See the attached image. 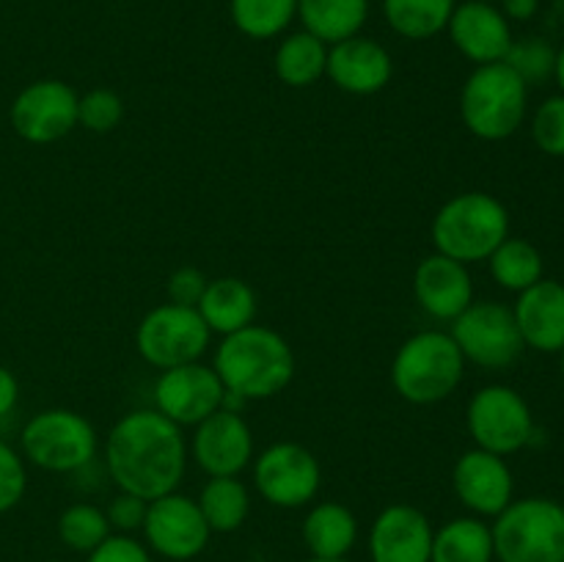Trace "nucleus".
I'll return each mask as SVG.
<instances>
[{
    "label": "nucleus",
    "instance_id": "obj_1",
    "mask_svg": "<svg viewBox=\"0 0 564 562\" xmlns=\"http://www.w3.org/2000/svg\"><path fill=\"white\" fill-rule=\"evenodd\" d=\"M105 468L124 494L147 501L174 494L187 468L185 433L154 408L124 413L105 441Z\"/></svg>",
    "mask_w": 564,
    "mask_h": 562
},
{
    "label": "nucleus",
    "instance_id": "obj_2",
    "mask_svg": "<svg viewBox=\"0 0 564 562\" xmlns=\"http://www.w3.org/2000/svg\"><path fill=\"white\" fill-rule=\"evenodd\" d=\"M213 369L229 395L270 400L295 378V353L279 331L253 323L220 339Z\"/></svg>",
    "mask_w": 564,
    "mask_h": 562
},
{
    "label": "nucleus",
    "instance_id": "obj_3",
    "mask_svg": "<svg viewBox=\"0 0 564 562\" xmlns=\"http://www.w3.org/2000/svg\"><path fill=\"white\" fill-rule=\"evenodd\" d=\"M433 246L463 264L488 262L490 253L510 237V213L496 196L466 191L441 204L433 218Z\"/></svg>",
    "mask_w": 564,
    "mask_h": 562
},
{
    "label": "nucleus",
    "instance_id": "obj_4",
    "mask_svg": "<svg viewBox=\"0 0 564 562\" xmlns=\"http://www.w3.org/2000/svg\"><path fill=\"white\" fill-rule=\"evenodd\" d=\"M466 358L449 331H419L408 336L391 361V383L411 406H435L457 391Z\"/></svg>",
    "mask_w": 564,
    "mask_h": 562
},
{
    "label": "nucleus",
    "instance_id": "obj_5",
    "mask_svg": "<svg viewBox=\"0 0 564 562\" xmlns=\"http://www.w3.org/2000/svg\"><path fill=\"white\" fill-rule=\"evenodd\" d=\"M529 86L505 64L474 66L460 88V119L479 141H507L521 130Z\"/></svg>",
    "mask_w": 564,
    "mask_h": 562
},
{
    "label": "nucleus",
    "instance_id": "obj_6",
    "mask_svg": "<svg viewBox=\"0 0 564 562\" xmlns=\"http://www.w3.org/2000/svg\"><path fill=\"white\" fill-rule=\"evenodd\" d=\"M490 532L499 562H564V505L549 496L512 499Z\"/></svg>",
    "mask_w": 564,
    "mask_h": 562
},
{
    "label": "nucleus",
    "instance_id": "obj_7",
    "mask_svg": "<svg viewBox=\"0 0 564 562\" xmlns=\"http://www.w3.org/2000/svg\"><path fill=\"white\" fill-rule=\"evenodd\" d=\"M22 457L53 474L86 468L97 455V430L83 413L47 408L25 422L20 435Z\"/></svg>",
    "mask_w": 564,
    "mask_h": 562
},
{
    "label": "nucleus",
    "instance_id": "obj_8",
    "mask_svg": "<svg viewBox=\"0 0 564 562\" xmlns=\"http://www.w3.org/2000/svg\"><path fill=\"white\" fill-rule=\"evenodd\" d=\"M213 331L202 320L198 309L160 303L149 309L135 331V347L143 361L154 369H174L193 364L207 353Z\"/></svg>",
    "mask_w": 564,
    "mask_h": 562
},
{
    "label": "nucleus",
    "instance_id": "obj_9",
    "mask_svg": "<svg viewBox=\"0 0 564 562\" xmlns=\"http://www.w3.org/2000/svg\"><path fill=\"white\" fill-rule=\"evenodd\" d=\"M466 428L474 446L494 455H516L534 441V417L521 391L494 383L468 400Z\"/></svg>",
    "mask_w": 564,
    "mask_h": 562
},
{
    "label": "nucleus",
    "instance_id": "obj_10",
    "mask_svg": "<svg viewBox=\"0 0 564 562\" xmlns=\"http://www.w3.org/2000/svg\"><path fill=\"white\" fill-rule=\"evenodd\" d=\"M449 336L460 347L466 364H477L479 369L490 372L512 367L527 347L512 306L499 301H474L466 312L452 320Z\"/></svg>",
    "mask_w": 564,
    "mask_h": 562
},
{
    "label": "nucleus",
    "instance_id": "obj_11",
    "mask_svg": "<svg viewBox=\"0 0 564 562\" xmlns=\"http://www.w3.org/2000/svg\"><path fill=\"white\" fill-rule=\"evenodd\" d=\"M253 485L268 505L297 510L319 494L323 468L312 450L295 441H279L259 452L253 463Z\"/></svg>",
    "mask_w": 564,
    "mask_h": 562
},
{
    "label": "nucleus",
    "instance_id": "obj_12",
    "mask_svg": "<svg viewBox=\"0 0 564 562\" xmlns=\"http://www.w3.org/2000/svg\"><path fill=\"white\" fill-rule=\"evenodd\" d=\"M141 532L147 549L171 562L196 560L213 534L198 510V501L180 490L149 501Z\"/></svg>",
    "mask_w": 564,
    "mask_h": 562
},
{
    "label": "nucleus",
    "instance_id": "obj_13",
    "mask_svg": "<svg viewBox=\"0 0 564 562\" xmlns=\"http://www.w3.org/2000/svg\"><path fill=\"white\" fill-rule=\"evenodd\" d=\"M77 102L80 97L69 83L55 77L33 80L11 102V127L28 143H55L77 127Z\"/></svg>",
    "mask_w": 564,
    "mask_h": 562
},
{
    "label": "nucleus",
    "instance_id": "obj_14",
    "mask_svg": "<svg viewBox=\"0 0 564 562\" xmlns=\"http://www.w3.org/2000/svg\"><path fill=\"white\" fill-rule=\"evenodd\" d=\"M226 389L218 372L202 361L163 369L154 383V411L180 428H196L224 408Z\"/></svg>",
    "mask_w": 564,
    "mask_h": 562
},
{
    "label": "nucleus",
    "instance_id": "obj_15",
    "mask_svg": "<svg viewBox=\"0 0 564 562\" xmlns=\"http://www.w3.org/2000/svg\"><path fill=\"white\" fill-rule=\"evenodd\" d=\"M452 488L457 501L477 518H496L516 499V477L510 463L479 446L457 457L452 468Z\"/></svg>",
    "mask_w": 564,
    "mask_h": 562
},
{
    "label": "nucleus",
    "instance_id": "obj_16",
    "mask_svg": "<svg viewBox=\"0 0 564 562\" xmlns=\"http://www.w3.org/2000/svg\"><path fill=\"white\" fill-rule=\"evenodd\" d=\"M191 452L209 477H237L253 461V433L240 413L220 408L196 424Z\"/></svg>",
    "mask_w": 564,
    "mask_h": 562
},
{
    "label": "nucleus",
    "instance_id": "obj_17",
    "mask_svg": "<svg viewBox=\"0 0 564 562\" xmlns=\"http://www.w3.org/2000/svg\"><path fill=\"white\" fill-rule=\"evenodd\" d=\"M452 44L457 53L474 66L499 64L507 58L512 42V25L496 3H482V0H463L455 6L446 25Z\"/></svg>",
    "mask_w": 564,
    "mask_h": 562
},
{
    "label": "nucleus",
    "instance_id": "obj_18",
    "mask_svg": "<svg viewBox=\"0 0 564 562\" xmlns=\"http://www.w3.org/2000/svg\"><path fill=\"white\" fill-rule=\"evenodd\" d=\"M325 75L339 91L352 97H372L391 83L394 61L383 44L358 33L345 42L330 44Z\"/></svg>",
    "mask_w": 564,
    "mask_h": 562
},
{
    "label": "nucleus",
    "instance_id": "obj_19",
    "mask_svg": "<svg viewBox=\"0 0 564 562\" xmlns=\"http://www.w3.org/2000/svg\"><path fill=\"white\" fill-rule=\"evenodd\" d=\"M433 534V523L419 507L389 505L369 529V556L372 562H430Z\"/></svg>",
    "mask_w": 564,
    "mask_h": 562
},
{
    "label": "nucleus",
    "instance_id": "obj_20",
    "mask_svg": "<svg viewBox=\"0 0 564 562\" xmlns=\"http://www.w3.org/2000/svg\"><path fill=\"white\" fill-rule=\"evenodd\" d=\"M413 295L435 320H455L474 303V281L468 264L444 253H430L413 270Z\"/></svg>",
    "mask_w": 564,
    "mask_h": 562
},
{
    "label": "nucleus",
    "instance_id": "obj_21",
    "mask_svg": "<svg viewBox=\"0 0 564 562\" xmlns=\"http://www.w3.org/2000/svg\"><path fill=\"white\" fill-rule=\"evenodd\" d=\"M523 345L538 353H560L564 347V284L540 279L529 290L518 292L512 306Z\"/></svg>",
    "mask_w": 564,
    "mask_h": 562
},
{
    "label": "nucleus",
    "instance_id": "obj_22",
    "mask_svg": "<svg viewBox=\"0 0 564 562\" xmlns=\"http://www.w3.org/2000/svg\"><path fill=\"white\" fill-rule=\"evenodd\" d=\"M196 309L213 334L229 336L253 325L257 292L248 281L235 279V275H220V279L209 281Z\"/></svg>",
    "mask_w": 564,
    "mask_h": 562
},
{
    "label": "nucleus",
    "instance_id": "obj_23",
    "mask_svg": "<svg viewBox=\"0 0 564 562\" xmlns=\"http://www.w3.org/2000/svg\"><path fill=\"white\" fill-rule=\"evenodd\" d=\"M303 543L319 560H345L358 540V518L341 501H319L303 518Z\"/></svg>",
    "mask_w": 564,
    "mask_h": 562
},
{
    "label": "nucleus",
    "instance_id": "obj_24",
    "mask_svg": "<svg viewBox=\"0 0 564 562\" xmlns=\"http://www.w3.org/2000/svg\"><path fill=\"white\" fill-rule=\"evenodd\" d=\"M369 0H297V20L303 31L330 44L358 36L367 25Z\"/></svg>",
    "mask_w": 564,
    "mask_h": 562
},
{
    "label": "nucleus",
    "instance_id": "obj_25",
    "mask_svg": "<svg viewBox=\"0 0 564 562\" xmlns=\"http://www.w3.org/2000/svg\"><path fill=\"white\" fill-rule=\"evenodd\" d=\"M494 532L485 518L460 516L435 529L430 562H494Z\"/></svg>",
    "mask_w": 564,
    "mask_h": 562
},
{
    "label": "nucleus",
    "instance_id": "obj_26",
    "mask_svg": "<svg viewBox=\"0 0 564 562\" xmlns=\"http://www.w3.org/2000/svg\"><path fill=\"white\" fill-rule=\"evenodd\" d=\"M275 75L290 88H308L325 77L328 66V44L319 42L308 31H295L281 39L275 47Z\"/></svg>",
    "mask_w": 564,
    "mask_h": 562
},
{
    "label": "nucleus",
    "instance_id": "obj_27",
    "mask_svg": "<svg viewBox=\"0 0 564 562\" xmlns=\"http://www.w3.org/2000/svg\"><path fill=\"white\" fill-rule=\"evenodd\" d=\"M457 0H383V17L391 31L411 42H427L449 25Z\"/></svg>",
    "mask_w": 564,
    "mask_h": 562
},
{
    "label": "nucleus",
    "instance_id": "obj_28",
    "mask_svg": "<svg viewBox=\"0 0 564 562\" xmlns=\"http://www.w3.org/2000/svg\"><path fill=\"white\" fill-rule=\"evenodd\" d=\"M198 510L209 532H237L251 512V494L237 477H209L198 494Z\"/></svg>",
    "mask_w": 564,
    "mask_h": 562
},
{
    "label": "nucleus",
    "instance_id": "obj_29",
    "mask_svg": "<svg viewBox=\"0 0 564 562\" xmlns=\"http://www.w3.org/2000/svg\"><path fill=\"white\" fill-rule=\"evenodd\" d=\"M490 275L501 290L523 292L540 279H545L543 253L534 242L523 240V237H507L499 248L488 257Z\"/></svg>",
    "mask_w": 564,
    "mask_h": 562
},
{
    "label": "nucleus",
    "instance_id": "obj_30",
    "mask_svg": "<svg viewBox=\"0 0 564 562\" xmlns=\"http://www.w3.org/2000/svg\"><path fill=\"white\" fill-rule=\"evenodd\" d=\"M229 14L237 31L248 39H275L297 17V0H229Z\"/></svg>",
    "mask_w": 564,
    "mask_h": 562
},
{
    "label": "nucleus",
    "instance_id": "obj_31",
    "mask_svg": "<svg viewBox=\"0 0 564 562\" xmlns=\"http://www.w3.org/2000/svg\"><path fill=\"white\" fill-rule=\"evenodd\" d=\"M108 534L110 529L108 516L102 507L88 505V501H75L66 507L58 516V538L66 549L77 551V554H91Z\"/></svg>",
    "mask_w": 564,
    "mask_h": 562
},
{
    "label": "nucleus",
    "instance_id": "obj_32",
    "mask_svg": "<svg viewBox=\"0 0 564 562\" xmlns=\"http://www.w3.org/2000/svg\"><path fill=\"white\" fill-rule=\"evenodd\" d=\"M505 64L510 66L527 86H543L545 80L554 77L556 50L554 44L545 42V39L540 36L516 39L510 53H507Z\"/></svg>",
    "mask_w": 564,
    "mask_h": 562
},
{
    "label": "nucleus",
    "instance_id": "obj_33",
    "mask_svg": "<svg viewBox=\"0 0 564 562\" xmlns=\"http://www.w3.org/2000/svg\"><path fill=\"white\" fill-rule=\"evenodd\" d=\"M121 119H124V99L110 88H91L77 102V125L97 136L116 130Z\"/></svg>",
    "mask_w": 564,
    "mask_h": 562
},
{
    "label": "nucleus",
    "instance_id": "obj_34",
    "mask_svg": "<svg viewBox=\"0 0 564 562\" xmlns=\"http://www.w3.org/2000/svg\"><path fill=\"white\" fill-rule=\"evenodd\" d=\"M532 141L549 158H564V94L543 99L532 116Z\"/></svg>",
    "mask_w": 564,
    "mask_h": 562
},
{
    "label": "nucleus",
    "instance_id": "obj_35",
    "mask_svg": "<svg viewBox=\"0 0 564 562\" xmlns=\"http://www.w3.org/2000/svg\"><path fill=\"white\" fill-rule=\"evenodd\" d=\"M28 488L25 461L11 444L0 439V512L14 510Z\"/></svg>",
    "mask_w": 564,
    "mask_h": 562
},
{
    "label": "nucleus",
    "instance_id": "obj_36",
    "mask_svg": "<svg viewBox=\"0 0 564 562\" xmlns=\"http://www.w3.org/2000/svg\"><path fill=\"white\" fill-rule=\"evenodd\" d=\"M86 562H154L147 543L135 540L132 534H108L97 549L88 554Z\"/></svg>",
    "mask_w": 564,
    "mask_h": 562
},
{
    "label": "nucleus",
    "instance_id": "obj_37",
    "mask_svg": "<svg viewBox=\"0 0 564 562\" xmlns=\"http://www.w3.org/2000/svg\"><path fill=\"white\" fill-rule=\"evenodd\" d=\"M147 507H149L147 499L119 490V494L110 499L105 516H108L110 529H116L119 534H132V532H138V529L143 527V518H147Z\"/></svg>",
    "mask_w": 564,
    "mask_h": 562
},
{
    "label": "nucleus",
    "instance_id": "obj_38",
    "mask_svg": "<svg viewBox=\"0 0 564 562\" xmlns=\"http://www.w3.org/2000/svg\"><path fill=\"white\" fill-rule=\"evenodd\" d=\"M209 279L198 268H176L174 273L169 275V284H165V292H169V303H176V306H191L196 309L198 301H202L204 290H207Z\"/></svg>",
    "mask_w": 564,
    "mask_h": 562
},
{
    "label": "nucleus",
    "instance_id": "obj_39",
    "mask_svg": "<svg viewBox=\"0 0 564 562\" xmlns=\"http://www.w3.org/2000/svg\"><path fill=\"white\" fill-rule=\"evenodd\" d=\"M17 400H20V383H17V375L11 369L0 367V419L9 417L14 411Z\"/></svg>",
    "mask_w": 564,
    "mask_h": 562
},
{
    "label": "nucleus",
    "instance_id": "obj_40",
    "mask_svg": "<svg viewBox=\"0 0 564 562\" xmlns=\"http://www.w3.org/2000/svg\"><path fill=\"white\" fill-rule=\"evenodd\" d=\"M499 9L507 20H516V22H527L532 20L534 14L540 11V0H499Z\"/></svg>",
    "mask_w": 564,
    "mask_h": 562
},
{
    "label": "nucleus",
    "instance_id": "obj_41",
    "mask_svg": "<svg viewBox=\"0 0 564 562\" xmlns=\"http://www.w3.org/2000/svg\"><path fill=\"white\" fill-rule=\"evenodd\" d=\"M554 80H556V86H560V94H564V47H562V50H556Z\"/></svg>",
    "mask_w": 564,
    "mask_h": 562
},
{
    "label": "nucleus",
    "instance_id": "obj_42",
    "mask_svg": "<svg viewBox=\"0 0 564 562\" xmlns=\"http://www.w3.org/2000/svg\"><path fill=\"white\" fill-rule=\"evenodd\" d=\"M308 562H345V560H319V556H312Z\"/></svg>",
    "mask_w": 564,
    "mask_h": 562
},
{
    "label": "nucleus",
    "instance_id": "obj_43",
    "mask_svg": "<svg viewBox=\"0 0 564 562\" xmlns=\"http://www.w3.org/2000/svg\"><path fill=\"white\" fill-rule=\"evenodd\" d=\"M560 367H562V378H564V347L560 350Z\"/></svg>",
    "mask_w": 564,
    "mask_h": 562
},
{
    "label": "nucleus",
    "instance_id": "obj_44",
    "mask_svg": "<svg viewBox=\"0 0 564 562\" xmlns=\"http://www.w3.org/2000/svg\"><path fill=\"white\" fill-rule=\"evenodd\" d=\"M482 3H499V0H482Z\"/></svg>",
    "mask_w": 564,
    "mask_h": 562
},
{
    "label": "nucleus",
    "instance_id": "obj_45",
    "mask_svg": "<svg viewBox=\"0 0 564 562\" xmlns=\"http://www.w3.org/2000/svg\"><path fill=\"white\" fill-rule=\"evenodd\" d=\"M47 562H61V560H47Z\"/></svg>",
    "mask_w": 564,
    "mask_h": 562
}]
</instances>
